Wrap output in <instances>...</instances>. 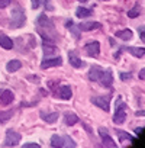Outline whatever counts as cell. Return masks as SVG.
Returning <instances> with one entry per match:
<instances>
[{"label":"cell","mask_w":145,"mask_h":148,"mask_svg":"<svg viewBox=\"0 0 145 148\" xmlns=\"http://www.w3.org/2000/svg\"><path fill=\"white\" fill-rule=\"evenodd\" d=\"M132 31L131 29H123V31H118L116 32V38H120V39H123V41H129V39H132Z\"/></svg>","instance_id":"21"},{"label":"cell","mask_w":145,"mask_h":148,"mask_svg":"<svg viewBox=\"0 0 145 148\" xmlns=\"http://www.w3.org/2000/svg\"><path fill=\"white\" fill-rule=\"evenodd\" d=\"M125 119H126V105L119 97L116 102V112L113 116V122H115V125H122L125 122Z\"/></svg>","instance_id":"3"},{"label":"cell","mask_w":145,"mask_h":148,"mask_svg":"<svg viewBox=\"0 0 145 148\" xmlns=\"http://www.w3.org/2000/svg\"><path fill=\"white\" fill-rule=\"evenodd\" d=\"M19 142H21V134L13 129H9L5 136V147H16Z\"/></svg>","instance_id":"5"},{"label":"cell","mask_w":145,"mask_h":148,"mask_svg":"<svg viewBox=\"0 0 145 148\" xmlns=\"http://www.w3.org/2000/svg\"><path fill=\"white\" fill-rule=\"evenodd\" d=\"M68 58H70V64H71L72 67H76V68H83V67H86V62L81 61L74 51H70V52H68Z\"/></svg>","instance_id":"10"},{"label":"cell","mask_w":145,"mask_h":148,"mask_svg":"<svg viewBox=\"0 0 145 148\" xmlns=\"http://www.w3.org/2000/svg\"><path fill=\"white\" fill-rule=\"evenodd\" d=\"M42 48H44V54H45V57H49V55H52L54 52H57V48H55V47L52 45V42H49V41H44Z\"/></svg>","instance_id":"18"},{"label":"cell","mask_w":145,"mask_h":148,"mask_svg":"<svg viewBox=\"0 0 145 148\" xmlns=\"http://www.w3.org/2000/svg\"><path fill=\"white\" fill-rule=\"evenodd\" d=\"M103 87H110L112 86V82H113V76H112V71L110 70H103L102 71V74H100V77H99V80H97Z\"/></svg>","instance_id":"9"},{"label":"cell","mask_w":145,"mask_h":148,"mask_svg":"<svg viewBox=\"0 0 145 148\" xmlns=\"http://www.w3.org/2000/svg\"><path fill=\"white\" fill-rule=\"evenodd\" d=\"M92 103L96 105L97 108L103 109L105 112H109L110 109V96L106 95V96H94L92 97Z\"/></svg>","instance_id":"4"},{"label":"cell","mask_w":145,"mask_h":148,"mask_svg":"<svg viewBox=\"0 0 145 148\" xmlns=\"http://www.w3.org/2000/svg\"><path fill=\"white\" fill-rule=\"evenodd\" d=\"M60 97L62 100H70L72 97V92H71L70 86H61L60 87Z\"/></svg>","instance_id":"17"},{"label":"cell","mask_w":145,"mask_h":148,"mask_svg":"<svg viewBox=\"0 0 145 148\" xmlns=\"http://www.w3.org/2000/svg\"><path fill=\"white\" fill-rule=\"evenodd\" d=\"M139 79H141V80H144V79H145V70H144V68L139 71Z\"/></svg>","instance_id":"35"},{"label":"cell","mask_w":145,"mask_h":148,"mask_svg":"<svg viewBox=\"0 0 145 148\" xmlns=\"http://www.w3.org/2000/svg\"><path fill=\"white\" fill-rule=\"evenodd\" d=\"M139 12H141V6L136 3L131 10H128V18H131V19H133V18H136V16H139Z\"/></svg>","instance_id":"26"},{"label":"cell","mask_w":145,"mask_h":148,"mask_svg":"<svg viewBox=\"0 0 145 148\" xmlns=\"http://www.w3.org/2000/svg\"><path fill=\"white\" fill-rule=\"evenodd\" d=\"M23 148H39V144H35V142H26V144H23Z\"/></svg>","instance_id":"31"},{"label":"cell","mask_w":145,"mask_h":148,"mask_svg":"<svg viewBox=\"0 0 145 148\" xmlns=\"http://www.w3.org/2000/svg\"><path fill=\"white\" fill-rule=\"evenodd\" d=\"M12 3V0H0V9H5Z\"/></svg>","instance_id":"30"},{"label":"cell","mask_w":145,"mask_h":148,"mask_svg":"<svg viewBox=\"0 0 145 148\" xmlns=\"http://www.w3.org/2000/svg\"><path fill=\"white\" fill-rule=\"evenodd\" d=\"M51 145H52L54 148H62V147H64L62 136H60V135H52V136H51Z\"/></svg>","instance_id":"23"},{"label":"cell","mask_w":145,"mask_h":148,"mask_svg":"<svg viewBox=\"0 0 145 148\" xmlns=\"http://www.w3.org/2000/svg\"><path fill=\"white\" fill-rule=\"evenodd\" d=\"M90 15H92V10L86 9V8H77V10H76V16L77 18H87Z\"/></svg>","instance_id":"24"},{"label":"cell","mask_w":145,"mask_h":148,"mask_svg":"<svg viewBox=\"0 0 145 148\" xmlns=\"http://www.w3.org/2000/svg\"><path fill=\"white\" fill-rule=\"evenodd\" d=\"M32 2V9H38L41 5V0H31Z\"/></svg>","instance_id":"33"},{"label":"cell","mask_w":145,"mask_h":148,"mask_svg":"<svg viewBox=\"0 0 145 148\" xmlns=\"http://www.w3.org/2000/svg\"><path fill=\"white\" fill-rule=\"evenodd\" d=\"M119 77H120V80L126 82V80H131V79H132V74H131V73H125V71H122V73H119Z\"/></svg>","instance_id":"29"},{"label":"cell","mask_w":145,"mask_h":148,"mask_svg":"<svg viewBox=\"0 0 145 148\" xmlns=\"http://www.w3.org/2000/svg\"><path fill=\"white\" fill-rule=\"evenodd\" d=\"M139 115L142 116V115H144V110H139V112H136V116H139Z\"/></svg>","instance_id":"37"},{"label":"cell","mask_w":145,"mask_h":148,"mask_svg":"<svg viewBox=\"0 0 145 148\" xmlns=\"http://www.w3.org/2000/svg\"><path fill=\"white\" fill-rule=\"evenodd\" d=\"M79 2H83L84 3V2H87V0H79Z\"/></svg>","instance_id":"38"},{"label":"cell","mask_w":145,"mask_h":148,"mask_svg":"<svg viewBox=\"0 0 145 148\" xmlns=\"http://www.w3.org/2000/svg\"><path fill=\"white\" fill-rule=\"evenodd\" d=\"M12 112H0V123H5L10 119Z\"/></svg>","instance_id":"28"},{"label":"cell","mask_w":145,"mask_h":148,"mask_svg":"<svg viewBox=\"0 0 145 148\" xmlns=\"http://www.w3.org/2000/svg\"><path fill=\"white\" fill-rule=\"evenodd\" d=\"M125 51H128L129 54H132L133 57H136V58H142L144 55H145V48L144 47H141V48H138V47H126V48H123Z\"/></svg>","instance_id":"13"},{"label":"cell","mask_w":145,"mask_h":148,"mask_svg":"<svg viewBox=\"0 0 145 148\" xmlns=\"http://www.w3.org/2000/svg\"><path fill=\"white\" fill-rule=\"evenodd\" d=\"M25 22H26V16H25L23 9L21 6L15 5L12 9V13H10V28L19 29L25 25Z\"/></svg>","instance_id":"1"},{"label":"cell","mask_w":145,"mask_h":148,"mask_svg":"<svg viewBox=\"0 0 145 148\" xmlns=\"http://www.w3.org/2000/svg\"><path fill=\"white\" fill-rule=\"evenodd\" d=\"M102 68L100 67H97V65H93L92 68H90V71H89V80H92V82H97L99 80V77H100V74H102Z\"/></svg>","instance_id":"15"},{"label":"cell","mask_w":145,"mask_h":148,"mask_svg":"<svg viewBox=\"0 0 145 148\" xmlns=\"http://www.w3.org/2000/svg\"><path fill=\"white\" fill-rule=\"evenodd\" d=\"M15 100V96L10 90H3L2 93H0V102H2V105H10L12 102Z\"/></svg>","instance_id":"11"},{"label":"cell","mask_w":145,"mask_h":148,"mask_svg":"<svg viewBox=\"0 0 145 148\" xmlns=\"http://www.w3.org/2000/svg\"><path fill=\"white\" fill-rule=\"evenodd\" d=\"M62 142H64V147H71V148H76L77 147V144L72 141L68 135H65V136H62Z\"/></svg>","instance_id":"27"},{"label":"cell","mask_w":145,"mask_h":148,"mask_svg":"<svg viewBox=\"0 0 145 148\" xmlns=\"http://www.w3.org/2000/svg\"><path fill=\"white\" fill-rule=\"evenodd\" d=\"M142 131H144V128H136V129H135L136 134H139V132H142Z\"/></svg>","instance_id":"36"},{"label":"cell","mask_w":145,"mask_h":148,"mask_svg":"<svg viewBox=\"0 0 145 148\" xmlns=\"http://www.w3.org/2000/svg\"><path fill=\"white\" fill-rule=\"evenodd\" d=\"M65 26H67V28H68V29L72 32V35H74V38H76V39H80V29L74 26V22H72L71 19H70V21L65 23Z\"/></svg>","instance_id":"22"},{"label":"cell","mask_w":145,"mask_h":148,"mask_svg":"<svg viewBox=\"0 0 145 148\" xmlns=\"http://www.w3.org/2000/svg\"><path fill=\"white\" fill-rule=\"evenodd\" d=\"M62 64V58L61 57H45V60L41 62V68H49V67H58Z\"/></svg>","instance_id":"6"},{"label":"cell","mask_w":145,"mask_h":148,"mask_svg":"<svg viewBox=\"0 0 145 148\" xmlns=\"http://www.w3.org/2000/svg\"><path fill=\"white\" fill-rule=\"evenodd\" d=\"M64 122H65V125L72 126V125H76V123L79 122V116H77L76 113L65 112V113H64Z\"/></svg>","instance_id":"16"},{"label":"cell","mask_w":145,"mask_h":148,"mask_svg":"<svg viewBox=\"0 0 145 148\" xmlns=\"http://www.w3.org/2000/svg\"><path fill=\"white\" fill-rule=\"evenodd\" d=\"M84 51L89 57H97L99 52H100V44L97 41H93V42H89L84 45Z\"/></svg>","instance_id":"8"},{"label":"cell","mask_w":145,"mask_h":148,"mask_svg":"<svg viewBox=\"0 0 145 148\" xmlns=\"http://www.w3.org/2000/svg\"><path fill=\"white\" fill-rule=\"evenodd\" d=\"M116 134H118L120 142L125 141V139H128V141H135V138H133L132 135H129V134H126V132H123V131H120V129H116Z\"/></svg>","instance_id":"25"},{"label":"cell","mask_w":145,"mask_h":148,"mask_svg":"<svg viewBox=\"0 0 145 148\" xmlns=\"http://www.w3.org/2000/svg\"><path fill=\"white\" fill-rule=\"evenodd\" d=\"M41 118L47 123H55L57 119H58V113L57 112H52V113H44V112H41Z\"/></svg>","instance_id":"19"},{"label":"cell","mask_w":145,"mask_h":148,"mask_svg":"<svg viewBox=\"0 0 145 148\" xmlns=\"http://www.w3.org/2000/svg\"><path fill=\"white\" fill-rule=\"evenodd\" d=\"M36 23H38V31H39V32H42V31H47V34H45V35H42L44 41H49V42H52V41L49 39V35H48L49 32L55 35L54 23L51 22V19H49L47 15H39V16H38V21H36Z\"/></svg>","instance_id":"2"},{"label":"cell","mask_w":145,"mask_h":148,"mask_svg":"<svg viewBox=\"0 0 145 148\" xmlns=\"http://www.w3.org/2000/svg\"><path fill=\"white\" fill-rule=\"evenodd\" d=\"M139 38L142 41H145V31H144V26H139Z\"/></svg>","instance_id":"34"},{"label":"cell","mask_w":145,"mask_h":148,"mask_svg":"<svg viewBox=\"0 0 145 148\" xmlns=\"http://www.w3.org/2000/svg\"><path fill=\"white\" fill-rule=\"evenodd\" d=\"M45 8H47V10H49V12L54 10V6L51 5V0H45Z\"/></svg>","instance_id":"32"},{"label":"cell","mask_w":145,"mask_h":148,"mask_svg":"<svg viewBox=\"0 0 145 148\" xmlns=\"http://www.w3.org/2000/svg\"><path fill=\"white\" fill-rule=\"evenodd\" d=\"M99 135L102 136V141H103V145H105V147L116 148V142H115L113 138L109 135V132H107L106 128H99Z\"/></svg>","instance_id":"7"},{"label":"cell","mask_w":145,"mask_h":148,"mask_svg":"<svg viewBox=\"0 0 145 148\" xmlns=\"http://www.w3.org/2000/svg\"><path fill=\"white\" fill-rule=\"evenodd\" d=\"M0 47H3L5 49H12L13 48V41L5 34H0Z\"/></svg>","instance_id":"14"},{"label":"cell","mask_w":145,"mask_h":148,"mask_svg":"<svg viewBox=\"0 0 145 148\" xmlns=\"http://www.w3.org/2000/svg\"><path fill=\"white\" fill-rule=\"evenodd\" d=\"M99 28H102V23L100 22H84V23H80L79 25V29L80 31H84V32L94 31V29H99Z\"/></svg>","instance_id":"12"},{"label":"cell","mask_w":145,"mask_h":148,"mask_svg":"<svg viewBox=\"0 0 145 148\" xmlns=\"http://www.w3.org/2000/svg\"><path fill=\"white\" fill-rule=\"evenodd\" d=\"M21 67H22V62L18 61V60H12V61H9V62L6 64V70H8L9 73H15V71H18Z\"/></svg>","instance_id":"20"}]
</instances>
